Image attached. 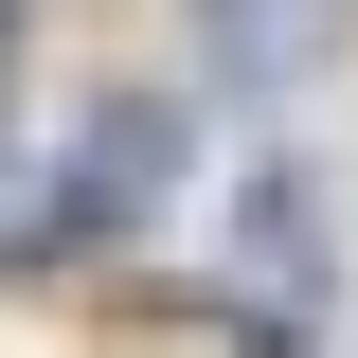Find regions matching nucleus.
I'll list each match as a JSON object with an SVG mask.
<instances>
[{
  "instance_id": "f257e3e1",
  "label": "nucleus",
  "mask_w": 358,
  "mask_h": 358,
  "mask_svg": "<svg viewBox=\"0 0 358 358\" xmlns=\"http://www.w3.org/2000/svg\"><path fill=\"white\" fill-rule=\"evenodd\" d=\"M322 18H341V0H233V18H215V72H305V54H322Z\"/></svg>"
}]
</instances>
